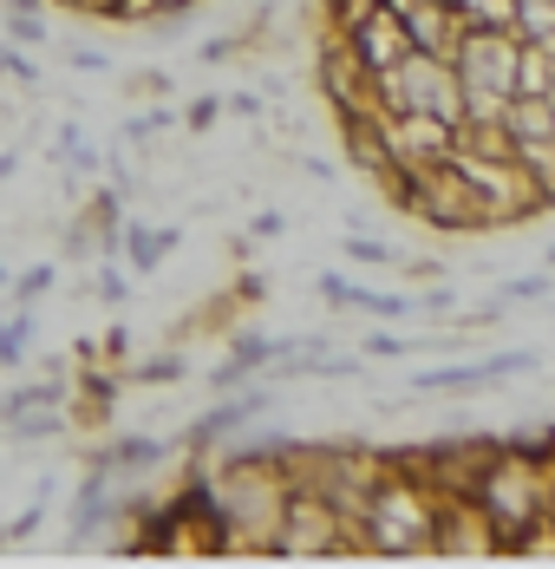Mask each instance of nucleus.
Returning <instances> with one entry per match:
<instances>
[{
	"instance_id": "423d86ee",
	"label": "nucleus",
	"mask_w": 555,
	"mask_h": 569,
	"mask_svg": "<svg viewBox=\"0 0 555 569\" xmlns=\"http://www.w3.org/2000/svg\"><path fill=\"white\" fill-rule=\"evenodd\" d=\"M373 131H380V151H386L392 171H432L457 144V124L425 118V112H380L373 106Z\"/></svg>"
},
{
	"instance_id": "f8f14e48",
	"label": "nucleus",
	"mask_w": 555,
	"mask_h": 569,
	"mask_svg": "<svg viewBox=\"0 0 555 569\" xmlns=\"http://www.w3.org/2000/svg\"><path fill=\"white\" fill-rule=\"evenodd\" d=\"M176 242H183V229H176V223H164V229L124 223V229H118V249H124V269H131V276H158Z\"/></svg>"
},
{
	"instance_id": "72a5a7b5",
	"label": "nucleus",
	"mask_w": 555,
	"mask_h": 569,
	"mask_svg": "<svg viewBox=\"0 0 555 569\" xmlns=\"http://www.w3.org/2000/svg\"><path fill=\"white\" fill-rule=\"evenodd\" d=\"M281 229H287V217H275V210H262V217H255V229H249V236H281Z\"/></svg>"
},
{
	"instance_id": "20e7f679",
	"label": "nucleus",
	"mask_w": 555,
	"mask_h": 569,
	"mask_svg": "<svg viewBox=\"0 0 555 569\" xmlns=\"http://www.w3.org/2000/svg\"><path fill=\"white\" fill-rule=\"evenodd\" d=\"M373 106L380 112H425L444 124H464V86L444 53H398L386 72H373Z\"/></svg>"
},
{
	"instance_id": "4468645a",
	"label": "nucleus",
	"mask_w": 555,
	"mask_h": 569,
	"mask_svg": "<svg viewBox=\"0 0 555 569\" xmlns=\"http://www.w3.org/2000/svg\"><path fill=\"white\" fill-rule=\"evenodd\" d=\"M509 33H516L523 47L555 53V0H509Z\"/></svg>"
},
{
	"instance_id": "7c9ffc66",
	"label": "nucleus",
	"mask_w": 555,
	"mask_h": 569,
	"mask_svg": "<svg viewBox=\"0 0 555 569\" xmlns=\"http://www.w3.org/2000/svg\"><path fill=\"white\" fill-rule=\"evenodd\" d=\"M40 517H47V505H33L27 517H13V523H7V537H33V530H40Z\"/></svg>"
},
{
	"instance_id": "4c0bfd02",
	"label": "nucleus",
	"mask_w": 555,
	"mask_h": 569,
	"mask_svg": "<svg viewBox=\"0 0 555 569\" xmlns=\"http://www.w3.org/2000/svg\"><path fill=\"white\" fill-rule=\"evenodd\" d=\"M543 517H549V523H555V471H549V511H543Z\"/></svg>"
},
{
	"instance_id": "dca6fc26",
	"label": "nucleus",
	"mask_w": 555,
	"mask_h": 569,
	"mask_svg": "<svg viewBox=\"0 0 555 569\" xmlns=\"http://www.w3.org/2000/svg\"><path fill=\"white\" fill-rule=\"evenodd\" d=\"M92 295H99L105 308H124V301H131V269H124L118 256H105V269L92 276Z\"/></svg>"
},
{
	"instance_id": "f257e3e1",
	"label": "nucleus",
	"mask_w": 555,
	"mask_h": 569,
	"mask_svg": "<svg viewBox=\"0 0 555 569\" xmlns=\"http://www.w3.org/2000/svg\"><path fill=\"white\" fill-rule=\"evenodd\" d=\"M471 505L491 517L497 543L523 550L536 537V523L549 511V458L543 452H503L484 465V478H471Z\"/></svg>"
},
{
	"instance_id": "a878e982",
	"label": "nucleus",
	"mask_w": 555,
	"mask_h": 569,
	"mask_svg": "<svg viewBox=\"0 0 555 569\" xmlns=\"http://www.w3.org/2000/svg\"><path fill=\"white\" fill-rule=\"evenodd\" d=\"M451 308H457V295H451V288H432V295H418V301H412V315H432V321H444Z\"/></svg>"
},
{
	"instance_id": "393cba45",
	"label": "nucleus",
	"mask_w": 555,
	"mask_h": 569,
	"mask_svg": "<svg viewBox=\"0 0 555 569\" xmlns=\"http://www.w3.org/2000/svg\"><path fill=\"white\" fill-rule=\"evenodd\" d=\"M360 347H366V360H398V353H405V341L392 335L386 321H380V335H366V341H360Z\"/></svg>"
},
{
	"instance_id": "f03ea898",
	"label": "nucleus",
	"mask_w": 555,
	"mask_h": 569,
	"mask_svg": "<svg viewBox=\"0 0 555 569\" xmlns=\"http://www.w3.org/2000/svg\"><path fill=\"white\" fill-rule=\"evenodd\" d=\"M432 517H438V498L425 485L380 478L366 491V505L346 517V543H366L380 557H425L432 550Z\"/></svg>"
},
{
	"instance_id": "ddd939ff",
	"label": "nucleus",
	"mask_w": 555,
	"mask_h": 569,
	"mask_svg": "<svg viewBox=\"0 0 555 569\" xmlns=\"http://www.w3.org/2000/svg\"><path fill=\"white\" fill-rule=\"evenodd\" d=\"M164 452H170V439H118V446H99V452L85 458V471H99V478H131V471H151Z\"/></svg>"
},
{
	"instance_id": "39448f33",
	"label": "nucleus",
	"mask_w": 555,
	"mask_h": 569,
	"mask_svg": "<svg viewBox=\"0 0 555 569\" xmlns=\"http://www.w3.org/2000/svg\"><path fill=\"white\" fill-rule=\"evenodd\" d=\"M340 543H346V517L333 511L321 491L287 485V505H281L275 550H269V557H333Z\"/></svg>"
},
{
	"instance_id": "cd10ccee",
	"label": "nucleus",
	"mask_w": 555,
	"mask_h": 569,
	"mask_svg": "<svg viewBox=\"0 0 555 569\" xmlns=\"http://www.w3.org/2000/svg\"><path fill=\"white\" fill-rule=\"evenodd\" d=\"M170 124V112H151V118H131V124H124V138H131V144H151V131H164Z\"/></svg>"
},
{
	"instance_id": "0eeeda50",
	"label": "nucleus",
	"mask_w": 555,
	"mask_h": 569,
	"mask_svg": "<svg viewBox=\"0 0 555 569\" xmlns=\"http://www.w3.org/2000/svg\"><path fill=\"white\" fill-rule=\"evenodd\" d=\"M543 353L529 347H509V353H491V360H457V367H432V373H412L418 393H477V387H497L509 373H536Z\"/></svg>"
},
{
	"instance_id": "c9c22d12",
	"label": "nucleus",
	"mask_w": 555,
	"mask_h": 569,
	"mask_svg": "<svg viewBox=\"0 0 555 569\" xmlns=\"http://www.w3.org/2000/svg\"><path fill=\"white\" fill-rule=\"evenodd\" d=\"M0 7H13V13H40V0H0Z\"/></svg>"
},
{
	"instance_id": "a211bd4d",
	"label": "nucleus",
	"mask_w": 555,
	"mask_h": 569,
	"mask_svg": "<svg viewBox=\"0 0 555 569\" xmlns=\"http://www.w3.org/2000/svg\"><path fill=\"white\" fill-rule=\"evenodd\" d=\"M457 27H509V0H451Z\"/></svg>"
},
{
	"instance_id": "6e6552de",
	"label": "nucleus",
	"mask_w": 555,
	"mask_h": 569,
	"mask_svg": "<svg viewBox=\"0 0 555 569\" xmlns=\"http://www.w3.org/2000/svg\"><path fill=\"white\" fill-rule=\"evenodd\" d=\"M340 40H346V53L366 66V79H373V72H386L398 53H412V40H405V27L392 20L386 0H380V7H366L353 27H340Z\"/></svg>"
},
{
	"instance_id": "ea45409f",
	"label": "nucleus",
	"mask_w": 555,
	"mask_h": 569,
	"mask_svg": "<svg viewBox=\"0 0 555 569\" xmlns=\"http://www.w3.org/2000/svg\"><path fill=\"white\" fill-rule=\"evenodd\" d=\"M549 269H555V249H549Z\"/></svg>"
},
{
	"instance_id": "c85d7f7f",
	"label": "nucleus",
	"mask_w": 555,
	"mask_h": 569,
	"mask_svg": "<svg viewBox=\"0 0 555 569\" xmlns=\"http://www.w3.org/2000/svg\"><path fill=\"white\" fill-rule=\"evenodd\" d=\"M99 360H131V335H124V328H111L105 341H99Z\"/></svg>"
},
{
	"instance_id": "473e14b6",
	"label": "nucleus",
	"mask_w": 555,
	"mask_h": 569,
	"mask_svg": "<svg viewBox=\"0 0 555 569\" xmlns=\"http://www.w3.org/2000/svg\"><path fill=\"white\" fill-rule=\"evenodd\" d=\"M131 86H138V92H151V99H164V92H170V79H164V72H138Z\"/></svg>"
},
{
	"instance_id": "bb28decb",
	"label": "nucleus",
	"mask_w": 555,
	"mask_h": 569,
	"mask_svg": "<svg viewBox=\"0 0 555 569\" xmlns=\"http://www.w3.org/2000/svg\"><path fill=\"white\" fill-rule=\"evenodd\" d=\"M0 72H13L20 86H40V66H33V59H20V53H7V47H0Z\"/></svg>"
},
{
	"instance_id": "1a4fd4ad",
	"label": "nucleus",
	"mask_w": 555,
	"mask_h": 569,
	"mask_svg": "<svg viewBox=\"0 0 555 569\" xmlns=\"http://www.w3.org/2000/svg\"><path fill=\"white\" fill-rule=\"evenodd\" d=\"M269 406H275V393H269V387H249V380H242V387H235V399L210 406V412H203V419H196L190 432H176V446H203V452H210L216 439L242 432V426H255V419H262Z\"/></svg>"
},
{
	"instance_id": "aec40b11",
	"label": "nucleus",
	"mask_w": 555,
	"mask_h": 569,
	"mask_svg": "<svg viewBox=\"0 0 555 569\" xmlns=\"http://www.w3.org/2000/svg\"><path fill=\"white\" fill-rule=\"evenodd\" d=\"M549 288H555V269H549V276H509V282L497 288V301H503V308H516V301H543Z\"/></svg>"
},
{
	"instance_id": "7ed1b4c3",
	"label": "nucleus",
	"mask_w": 555,
	"mask_h": 569,
	"mask_svg": "<svg viewBox=\"0 0 555 569\" xmlns=\"http://www.w3.org/2000/svg\"><path fill=\"white\" fill-rule=\"evenodd\" d=\"M516 59L523 40L509 27H464L457 47H451V72L464 86V124H497L503 99L516 92ZM457 124V131H464Z\"/></svg>"
},
{
	"instance_id": "6ab92c4d",
	"label": "nucleus",
	"mask_w": 555,
	"mask_h": 569,
	"mask_svg": "<svg viewBox=\"0 0 555 569\" xmlns=\"http://www.w3.org/2000/svg\"><path fill=\"white\" fill-rule=\"evenodd\" d=\"M183 373H190L183 353H158V360H138V367H131L138 387H170V380H183Z\"/></svg>"
},
{
	"instance_id": "9b49d317",
	"label": "nucleus",
	"mask_w": 555,
	"mask_h": 569,
	"mask_svg": "<svg viewBox=\"0 0 555 569\" xmlns=\"http://www.w3.org/2000/svg\"><path fill=\"white\" fill-rule=\"evenodd\" d=\"M321 86H327V99H333V112L340 118H353V112H366L373 106V79H366V66L346 53V40L340 33H327V47H321Z\"/></svg>"
},
{
	"instance_id": "5701e85b",
	"label": "nucleus",
	"mask_w": 555,
	"mask_h": 569,
	"mask_svg": "<svg viewBox=\"0 0 555 569\" xmlns=\"http://www.w3.org/2000/svg\"><path fill=\"white\" fill-rule=\"evenodd\" d=\"M7 33H13L20 47H40V40H47V20H40V13H13V7H7Z\"/></svg>"
},
{
	"instance_id": "412c9836",
	"label": "nucleus",
	"mask_w": 555,
	"mask_h": 569,
	"mask_svg": "<svg viewBox=\"0 0 555 569\" xmlns=\"http://www.w3.org/2000/svg\"><path fill=\"white\" fill-rule=\"evenodd\" d=\"M7 288H13V301H20V308H33V301L53 288V262H33V269H20Z\"/></svg>"
},
{
	"instance_id": "9d476101",
	"label": "nucleus",
	"mask_w": 555,
	"mask_h": 569,
	"mask_svg": "<svg viewBox=\"0 0 555 569\" xmlns=\"http://www.w3.org/2000/svg\"><path fill=\"white\" fill-rule=\"evenodd\" d=\"M392 20L405 27V40L418 47V53H444L451 59V47H457V13H451V0H386Z\"/></svg>"
},
{
	"instance_id": "c756f323",
	"label": "nucleus",
	"mask_w": 555,
	"mask_h": 569,
	"mask_svg": "<svg viewBox=\"0 0 555 569\" xmlns=\"http://www.w3.org/2000/svg\"><path fill=\"white\" fill-rule=\"evenodd\" d=\"M183 124H190V131H210V124H216V99H196V106L183 112Z\"/></svg>"
},
{
	"instance_id": "e433bc0d",
	"label": "nucleus",
	"mask_w": 555,
	"mask_h": 569,
	"mask_svg": "<svg viewBox=\"0 0 555 569\" xmlns=\"http://www.w3.org/2000/svg\"><path fill=\"white\" fill-rule=\"evenodd\" d=\"M20 171V158H13V151H7V158H0V183H7V177Z\"/></svg>"
},
{
	"instance_id": "f704fd0d",
	"label": "nucleus",
	"mask_w": 555,
	"mask_h": 569,
	"mask_svg": "<svg viewBox=\"0 0 555 569\" xmlns=\"http://www.w3.org/2000/svg\"><path fill=\"white\" fill-rule=\"evenodd\" d=\"M72 66H79V72H99V66H105V53H92V47H72Z\"/></svg>"
},
{
	"instance_id": "f3484780",
	"label": "nucleus",
	"mask_w": 555,
	"mask_h": 569,
	"mask_svg": "<svg viewBox=\"0 0 555 569\" xmlns=\"http://www.w3.org/2000/svg\"><path fill=\"white\" fill-rule=\"evenodd\" d=\"M27 341H33V315L20 308L13 321H0V367H20L27 360Z\"/></svg>"
},
{
	"instance_id": "2eb2a0df",
	"label": "nucleus",
	"mask_w": 555,
	"mask_h": 569,
	"mask_svg": "<svg viewBox=\"0 0 555 569\" xmlns=\"http://www.w3.org/2000/svg\"><path fill=\"white\" fill-rule=\"evenodd\" d=\"M353 308L373 315V321H386V328L412 321V295H380V288H366V282H360V295H353Z\"/></svg>"
},
{
	"instance_id": "4be33fe9",
	"label": "nucleus",
	"mask_w": 555,
	"mask_h": 569,
	"mask_svg": "<svg viewBox=\"0 0 555 569\" xmlns=\"http://www.w3.org/2000/svg\"><path fill=\"white\" fill-rule=\"evenodd\" d=\"M346 262H360V269H392L398 256H392L380 236H353V242H346Z\"/></svg>"
},
{
	"instance_id": "58836bf2",
	"label": "nucleus",
	"mask_w": 555,
	"mask_h": 569,
	"mask_svg": "<svg viewBox=\"0 0 555 569\" xmlns=\"http://www.w3.org/2000/svg\"><path fill=\"white\" fill-rule=\"evenodd\" d=\"M0 282H7V262H0Z\"/></svg>"
},
{
	"instance_id": "b1692460",
	"label": "nucleus",
	"mask_w": 555,
	"mask_h": 569,
	"mask_svg": "<svg viewBox=\"0 0 555 569\" xmlns=\"http://www.w3.org/2000/svg\"><path fill=\"white\" fill-rule=\"evenodd\" d=\"M314 288H321V295H327L333 308H353V295H360V282H346V276H340V269H327V276H314Z\"/></svg>"
},
{
	"instance_id": "2f4dec72",
	"label": "nucleus",
	"mask_w": 555,
	"mask_h": 569,
	"mask_svg": "<svg viewBox=\"0 0 555 569\" xmlns=\"http://www.w3.org/2000/svg\"><path fill=\"white\" fill-rule=\"evenodd\" d=\"M229 112L235 118H262V99H255V92H229Z\"/></svg>"
}]
</instances>
